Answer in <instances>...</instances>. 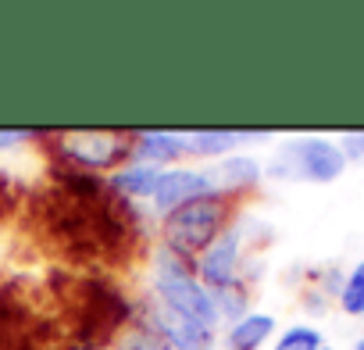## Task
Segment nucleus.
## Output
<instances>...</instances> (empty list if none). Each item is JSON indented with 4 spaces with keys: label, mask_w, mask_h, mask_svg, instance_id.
I'll list each match as a JSON object with an SVG mask.
<instances>
[{
    "label": "nucleus",
    "mask_w": 364,
    "mask_h": 350,
    "mask_svg": "<svg viewBox=\"0 0 364 350\" xmlns=\"http://www.w3.org/2000/svg\"><path fill=\"white\" fill-rule=\"evenodd\" d=\"M229 215H232V204H229V193L222 190L182 204L178 211L164 215V250H171L175 258H200L225 233Z\"/></svg>",
    "instance_id": "nucleus-1"
},
{
    "label": "nucleus",
    "mask_w": 364,
    "mask_h": 350,
    "mask_svg": "<svg viewBox=\"0 0 364 350\" xmlns=\"http://www.w3.org/2000/svg\"><path fill=\"white\" fill-rule=\"evenodd\" d=\"M154 293H157V304L178 318H186L193 325H204V329H215L218 325V304H215V293L182 265V258H175L171 250H161L157 261H154Z\"/></svg>",
    "instance_id": "nucleus-2"
},
{
    "label": "nucleus",
    "mask_w": 364,
    "mask_h": 350,
    "mask_svg": "<svg viewBox=\"0 0 364 350\" xmlns=\"http://www.w3.org/2000/svg\"><path fill=\"white\" fill-rule=\"evenodd\" d=\"M346 168V157L339 143L325 136H304L293 139L272 164L279 179H307V183H336Z\"/></svg>",
    "instance_id": "nucleus-3"
},
{
    "label": "nucleus",
    "mask_w": 364,
    "mask_h": 350,
    "mask_svg": "<svg viewBox=\"0 0 364 350\" xmlns=\"http://www.w3.org/2000/svg\"><path fill=\"white\" fill-rule=\"evenodd\" d=\"M61 154L75 161L79 171L114 168V161H122L125 154V132H68L61 136Z\"/></svg>",
    "instance_id": "nucleus-4"
},
{
    "label": "nucleus",
    "mask_w": 364,
    "mask_h": 350,
    "mask_svg": "<svg viewBox=\"0 0 364 350\" xmlns=\"http://www.w3.org/2000/svg\"><path fill=\"white\" fill-rule=\"evenodd\" d=\"M240 247H243V229L240 226H229L200 258H197V272H200V282L218 293V290H229L236 286V272H240Z\"/></svg>",
    "instance_id": "nucleus-5"
},
{
    "label": "nucleus",
    "mask_w": 364,
    "mask_h": 350,
    "mask_svg": "<svg viewBox=\"0 0 364 350\" xmlns=\"http://www.w3.org/2000/svg\"><path fill=\"white\" fill-rule=\"evenodd\" d=\"M215 179H211V171H190V168H168L161 175V183L154 190V208L161 215H171L178 211L182 204H190V201H200L208 193H215Z\"/></svg>",
    "instance_id": "nucleus-6"
},
{
    "label": "nucleus",
    "mask_w": 364,
    "mask_h": 350,
    "mask_svg": "<svg viewBox=\"0 0 364 350\" xmlns=\"http://www.w3.org/2000/svg\"><path fill=\"white\" fill-rule=\"evenodd\" d=\"M150 318H154L150 329H154L157 336H164V339L171 343V350H211V343H215V329L193 325V322H186V318L164 311L161 304L150 311Z\"/></svg>",
    "instance_id": "nucleus-7"
},
{
    "label": "nucleus",
    "mask_w": 364,
    "mask_h": 350,
    "mask_svg": "<svg viewBox=\"0 0 364 350\" xmlns=\"http://www.w3.org/2000/svg\"><path fill=\"white\" fill-rule=\"evenodd\" d=\"M132 154H136L139 164L161 168V164L175 161L178 154H186V139H182V132H157V129H150V132H139L136 136Z\"/></svg>",
    "instance_id": "nucleus-8"
},
{
    "label": "nucleus",
    "mask_w": 364,
    "mask_h": 350,
    "mask_svg": "<svg viewBox=\"0 0 364 350\" xmlns=\"http://www.w3.org/2000/svg\"><path fill=\"white\" fill-rule=\"evenodd\" d=\"M272 332H275V318L264 314V311H250V314L236 318V325L229 329L225 343H229V350H257V346H264L272 339Z\"/></svg>",
    "instance_id": "nucleus-9"
},
{
    "label": "nucleus",
    "mask_w": 364,
    "mask_h": 350,
    "mask_svg": "<svg viewBox=\"0 0 364 350\" xmlns=\"http://www.w3.org/2000/svg\"><path fill=\"white\" fill-rule=\"evenodd\" d=\"M211 179L222 193H240V190H250L261 183V164L247 154H236V157H225L218 171H211Z\"/></svg>",
    "instance_id": "nucleus-10"
},
{
    "label": "nucleus",
    "mask_w": 364,
    "mask_h": 350,
    "mask_svg": "<svg viewBox=\"0 0 364 350\" xmlns=\"http://www.w3.org/2000/svg\"><path fill=\"white\" fill-rule=\"evenodd\" d=\"M164 168H154V164H125L111 175V190L122 193V197H154L157 183H161Z\"/></svg>",
    "instance_id": "nucleus-11"
},
{
    "label": "nucleus",
    "mask_w": 364,
    "mask_h": 350,
    "mask_svg": "<svg viewBox=\"0 0 364 350\" xmlns=\"http://www.w3.org/2000/svg\"><path fill=\"white\" fill-rule=\"evenodd\" d=\"M186 139V150L190 154H200V157H218L225 154L229 147L240 143V132H225V129H200V132H182Z\"/></svg>",
    "instance_id": "nucleus-12"
},
{
    "label": "nucleus",
    "mask_w": 364,
    "mask_h": 350,
    "mask_svg": "<svg viewBox=\"0 0 364 350\" xmlns=\"http://www.w3.org/2000/svg\"><path fill=\"white\" fill-rule=\"evenodd\" d=\"M339 307L353 318L364 314V261L343 279V290H339Z\"/></svg>",
    "instance_id": "nucleus-13"
},
{
    "label": "nucleus",
    "mask_w": 364,
    "mask_h": 350,
    "mask_svg": "<svg viewBox=\"0 0 364 350\" xmlns=\"http://www.w3.org/2000/svg\"><path fill=\"white\" fill-rule=\"evenodd\" d=\"M321 346H325V339L314 325H293L275 343V350H321Z\"/></svg>",
    "instance_id": "nucleus-14"
},
{
    "label": "nucleus",
    "mask_w": 364,
    "mask_h": 350,
    "mask_svg": "<svg viewBox=\"0 0 364 350\" xmlns=\"http://www.w3.org/2000/svg\"><path fill=\"white\" fill-rule=\"evenodd\" d=\"M122 350H171V343L154 329H132L122 336Z\"/></svg>",
    "instance_id": "nucleus-15"
},
{
    "label": "nucleus",
    "mask_w": 364,
    "mask_h": 350,
    "mask_svg": "<svg viewBox=\"0 0 364 350\" xmlns=\"http://www.w3.org/2000/svg\"><path fill=\"white\" fill-rule=\"evenodd\" d=\"M339 150L346 161H364V132H343Z\"/></svg>",
    "instance_id": "nucleus-16"
},
{
    "label": "nucleus",
    "mask_w": 364,
    "mask_h": 350,
    "mask_svg": "<svg viewBox=\"0 0 364 350\" xmlns=\"http://www.w3.org/2000/svg\"><path fill=\"white\" fill-rule=\"evenodd\" d=\"M22 139H29V132H22V129H0V150L15 147V143H22Z\"/></svg>",
    "instance_id": "nucleus-17"
},
{
    "label": "nucleus",
    "mask_w": 364,
    "mask_h": 350,
    "mask_svg": "<svg viewBox=\"0 0 364 350\" xmlns=\"http://www.w3.org/2000/svg\"><path fill=\"white\" fill-rule=\"evenodd\" d=\"M350 350H364V332H360V336H357V343H353V346H350Z\"/></svg>",
    "instance_id": "nucleus-18"
},
{
    "label": "nucleus",
    "mask_w": 364,
    "mask_h": 350,
    "mask_svg": "<svg viewBox=\"0 0 364 350\" xmlns=\"http://www.w3.org/2000/svg\"><path fill=\"white\" fill-rule=\"evenodd\" d=\"M321 350H332V346H321Z\"/></svg>",
    "instance_id": "nucleus-19"
}]
</instances>
